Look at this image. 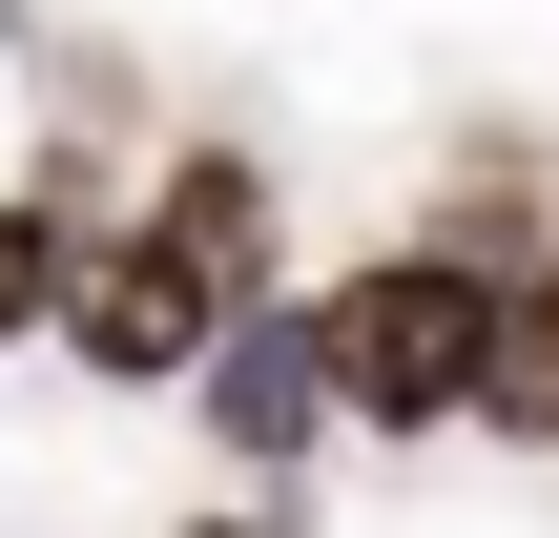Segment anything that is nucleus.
I'll return each instance as SVG.
<instances>
[{
	"mask_svg": "<svg viewBox=\"0 0 559 538\" xmlns=\"http://www.w3.org/2000/svg\"><path fill=\"white\" fill-rule=\"evenodd\" d=\"M498 311H519V270L415 228V249H353L311 290V352H332L353 435H456V415H498Z\"/></svg>",
	"mask_w": 559,
	"mask_h": 538,
	"instance_id": "nucleus-1",
	"label": "nucleus"
},
{
	"mask_svg": "<svg viewBox=\"0 0 559 538\" xmlns=\"http://www.w3.org/2000/svg\"><path fill=\"white\" fill-rule=\"evenodd\" d=\"M228 311H249V290H228L166 207H124V228L83 249V290H62V352H83L104 394H187V373L228 352Z\"/></svg>",
	"mask_w": 559,
	"mask_h": 538,
	"instance_id": "nucleus-2",
	"label": "nucleus"
},
{
	"mask_svg": "<svg viewBox=\"0 0 559 538\" xmlns=\"http://www.w3.org/2000/svg\"><path fill=\"white\" fill-rule=\"evenodd\" d=\"M353 394H332V352H311V311H228V352H207V435L228 456H311Z\"/></svg>",
	"mask_w": 559,
	"mask_h": 538,
	"instance_id": "nucleus-3",
	"label": "nucleus"
},
{
	"mask_svg": "<svg viewBox=\"0 0 559 538\" xmlns=\"http://www.w3.org/2000/svg\"><path fill=\"white\" fill-rule=\"evenodd\" d=\"M145 207H166V228H187V249H207V270L249 290V311H270V187H249V145H187V166H166Z\"/></svg>",
	"mask_w": 559,
	"mask_h": 538,
	"instance_id": "nucleus-4",
	"label": "nucleus"
},
{
	"mask_svg": "<svg viewBox=\"0 0 559 538\" xmlns=\"http://www.w3.org/2000/svg\"><path fill=\"white\" fill-rule=\"evenodd\" d=\"M62 290H83V207H41V187H21V207H0V332H41Z\"/></svg>",
	"mask_w": 559,
	"mask_h": 538,
	"instance_id": "nucleus-5",
	"label": "nucleus"
},
{
	"mask_svg": "<svg viewBox=\"0 0 559 538\" xmlns=\"http://www.w3.org/2000/svg\"><path fill=\"white\" fill-rule=\"evenodd\" d=\"M187 538H270V518H187Z\"/></svg>",
	"mask_w": 559,
	"mask_h": 538,
	"instance_id": "nucleus-6",
	"label": "nucleus"
}]
</instances>
